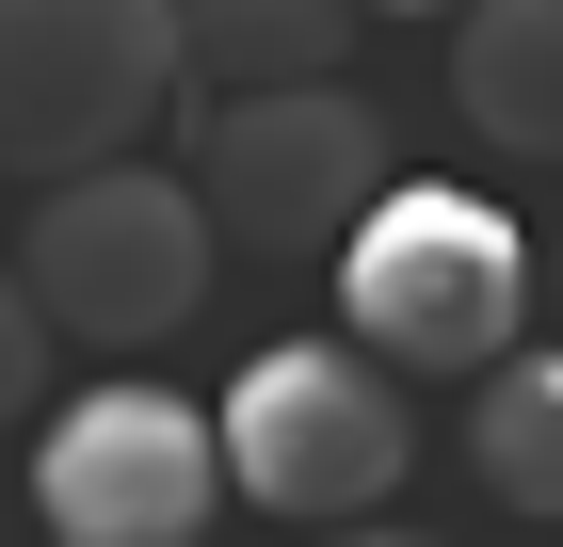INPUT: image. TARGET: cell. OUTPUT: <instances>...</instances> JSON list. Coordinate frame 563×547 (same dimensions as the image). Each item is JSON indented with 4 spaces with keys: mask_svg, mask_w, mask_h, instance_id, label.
<instances>
[{
    "mask_svg": "<svg viewBox=\"0 0 563 547\" xmlns=\"http://www.w3.org/2000/svg\"><path fill=\"white\" fill-rule=\"evenodd\" d=\"M210 258L225 210L210 177H162V162H81V177H33V226H16V274L48 291V322L97 338V354H145L210 306Z\"/></svg>",
    "mask_w": 563,
    "mask_h": 547,
    "instance_id": "7a4b0ae2",
    "label": "cell"
},
{
    "mask_svg": "<svg viewBox=\"0 0 563 547\" xmlns=\"http://www.w3.org/2000/svg\"><path fill=\"white\" fill-rule=\"evenodd\" d=\"M548 274H563V258H548Z\"/></svg>",
    "mask_w": 563,
    "mask_h": 547,
    "instance_id": "4fadbf2b",
    "label": "cell"
},
{
    "mask_svg": "<svg viewBox=\"0 0 563 547\" xmlns=\"http://www.w3.org/2000/svg\"><path fill=\"white\" fill-rule=\"evenodd\" d=\"M467 467H483V500H516L563 532V338L548 354H499V371H467Z\"/></svg>",
    "mask_w": 563,
    "mask_h": 547,
    "instance_id": "9c48e42d",
    "label": "cell"
},
{
    "mask_svg": "<svg viewBox=\"0 0 563 547\" xmlns=\"http://www.w3.org/2000/svg\"><path fill=\"white\" fill-rule=\"evenodd\" d=\"M339 322L387 354V371H499L531 322V226L499 194H451V177H402L387 210L339 242Z\"/></svg>",
    "mask_w": 563,
    "mask_h": 547,
    "instance_id": "3957f363",
    "label": "cell"
},
{
    "mask_svg": "<svg viewBox=\"0 0 563 547\" xmlns=\"http://www.w3.org/2000/svg\"><path fill=\"white\" fill-rule=\"evenodd\" d=\"M451 97L516 177H563V0H467L451 17Z\"/></svg>",
    "mask_w": 563,
    "mask_h": 547,
    "instance_id": "52a82bcc",
    "label": "cell"
},
{
    "mask_svg": "<svg viewBox=\"0 0 563 547\" xmlns=\"http://www.w3.org/2000/svg\"><path fill=\"white\" fill-rule=\"evenodd\" d=\"M194 177H210L225 242H258V258H339L354 226L402 194L387 113H371L354 81H274V97H225V113L194 129Z\"/></svg>",
    "mask_w": 563,
    "mask_h": 547,
    "instance_id": "5b68a950",
    "label": "cell"
},
{
    "mask_svg": "<svg viewBox=\"0 0 563 547\" xmlns=\"http://www.w3.org/2000/svg\"><path fill=\"white\" fill-rule=\"evenodd\" d=\"M225 467H242V515H290V532H339V515L402 500L419 467V403L371 338H274L225 371Z\"/></svg>",
    "mask_w": 563,
    "mask_h": 547,
    "instance_id": "6da1fadb",
    "label": "cell"
},
{
    "mask_svg": "<svg viewBox=\"0 0 563 547\" xmlns=\"http://www.w3.org/2000/svg\"><path fill=\"white\" fill-rule=\"evenodd\" d=\"M177 81H194L177 0H0V162L16 177L130 162Z\"/></svg>",
    "mask_w": 563,
    "mask_h": 547,
    "instance_id": "277c9868",
    "label": "cell"
},
{
    "mask_svg": "<svg viewBox=\"0 0 563 547\" xmlns=\"http://www.w3.org/2000/svg\"><path fill=\"white\" fill-rule=\"evenodd\" d=\"M371 17H467V0H371Z\"/></svg>",
    "mask_w": 563,
    "mask_h": 547,
    "instance_id": "7c38bea8",
    "label": "cell"
},
{
    "mask_svg": "<svg viewBox=\"0 0 563 547\" xmlns=\"http://www.w3.org/2000/svg\"><path fill=\"white\" fill-rule=\"evenodd\" d=\"M242 500L225 419H194L177 386H81L65 419H33V515L48 547H194Z\"/></svg>",
    "mask_w": 563,
    "mask_h": 547,
    "instance_id": "8992f818",
    "label": "cell"
},
{
    "mask_svg": "<svg viewBox=\"0 0 563 547\" xmlns=\"http://www.w3.org/2000/svg\"><path fill=\"white\" fill-rule=\"evenodd\" d=\"M306 547H434V532H387V515H339V532H306Z\"/></svg>",
    "mask_w": 563,
    "mask_h": 547,
    "instance_id": "8fae6325",
    "label": "cell"
},
{
    "mask_svg": "<svg viewBox=\"0 0 563 547\" xmlns=\"http://www.w3.org/2000/svg\"><path fill=\"white\" fill-rule=\"evenodd\" d=\"M177 33H194L210 97H274V81H339L371 0H177Z\"/></svg>",
    "mask_w": 563,
    "mask_h": 547,
    "instance_id": "ba28073f",
    "label": "cell"
},
{
    "mask_svg": "<svg viewBox=\"0 0 563 547\" xmlns=\"http://www.w3.org/2000/svg\"><path fill=\"white\" fill-rule=\"evenodd\" d=\"M48 403V291L33 274H0V435Z\"/></svg>",
    "mask_w": 563,
    "mask_h": 547,
    "instance_id": "30bf717a",
    "label": "cell"
}]
</instances>
